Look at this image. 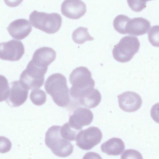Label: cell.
I'll return each mask as SVG.
<instances>
[{"label": "cell", "mask_w": 159, "mask_h": 159, "mask_svg": "<svg viewBox=\"0 0 159 159\" xmlns=\"http://www.w3.org/2000/svg\"><path fill=\"white\" fill-rule=\"evenodd\" d=\"M44 88L58 106L64 107L69 104L70 101V90L66 78L63 75L56 73L50 75L45 82Z\"/></svg>", "instance_id": "cell-1"}, {"label": "cell", "mask_w": 159, "mask_h": 159, "mask_svg": "<svg viewBox=\"0 0 159 159\" xmlns=\"http://www.w3.org/2000/svg\"><path fill=\"white\" fill-rule=\"evenodd\" d=\"M72 86L70 90V96L76 100L82 93L94 88L95 83L90 71L86 67L80 66L73 70L69 76Z\"/></svg>", "instance_id": "cell-2"}, {"label": "cell", "mask_w": 159, "mask_h": 159, "mask_svg": "<svg viewBox=\"0 0 159 159\" xmlns=\"http://www.w3.org/2000/svg\"><path fill=\"white\" fill-rule=\"evenodd\" d=\"M60 126L53 125L49 128L45 134V142L46 146L55 155L66 157L72 154L74 147L69 141L61 136Z\"/></svg>", "instance_id": "cell-3"}, {"label": "cell", "mask_w": 159, "mask_h": 159, "mask_svg": "<svg viewBox=\"0 0 159 159\" xmlns=\"http://www.w3.org/2000/svg\"><path fill=\"white\" fill-rule=\"evenodd\" d=\"M29 20L34 27L48 34L57 32L62 22L61 16L57 13L49 14L36 10L30 14Z\"/></svg>", "instance_id": "cell-4"}, {"label": "cell", "mask_w": 159, "mask_h": 159, "mask_svg": "<svg viewBox=\"0 0 159 159\" xmlns=\"http://www.w3.org/2000/svg\"><path fill=\"white\" fill-rule=\"evenodd\" d=\"M48 67L31 60L21 73L20 81L28 90L39 89L43 84Z\"/></svg>", "instance_id": "cell-5"}, {"label": "cell", "mask_w": 159, "mask_h": 159, "mask_svg": "<svg viewBox=\"0 0 159 159\" xmlns=\"http://www.w3.org/2000/svg\"><path fill=\"white\" fill-rule=\"evenodd\" d=\"M140 46V42L137 37L132 36L124 37L114 46L112 50L113 56L118 62H128L138 52Z\"/></svg>", "instance_id": "cell-6"}, {"label": "cell", "mask_w": 159, "mask_h": 159, "mask_svg": "<svg viewBox=\"0 0 159 159\" xmlns=\"http://www.w3.org/2000/svg\"><path fill=\"white\" fill-rule=\"evenodd\" d=\"M102 136L99 129L91 126L78 133L75 139L76 145L83 150H88L100 143Z\"/></svg>", "instance_id": "cell-7"}, {"label": "cell", "mask_w": 159, "mask_h": 159, "mask_svg": "<svg viewBox=\"0 0 159 159\" xmlns=\"http://www.w3.org/2000/svg\"><path fill=\"white\" fill-rule=\"evenodd\" d=\"M25 53L24 46L20 41L12 39L0 43V59L16 61L19 60Z\"/></svg>", "instance_id": "cell-8"}, {"label": "cell", "mask_w": 159, "mask_h": 159, "mask_svg": "<svg viewBox=\"0 0 159 159\" xmlns=\"http://www.w3.org/2000/svg\"><path fill=\"white\" fill-rule=\"evenodd\" d=\"M10 85L9 94L5 101L11 107L20 106L26 100L29 90L20 81H14Z\"/></svg>", "instance_id": "cell-9"}, {"label": "cell", "mask_w": 159, "mask_h": 159, "mask_svg": "<svg viewBox=\"0 0 159 159\" xmlns=\"http://www.w3.org/2000/svg\"><path fill=\"white\" fill-rule=\"evenodd\" d=\"M93 118V113L90 110L79 107L73 111L69 117L68 123L71 127L80 131L83 126L90 125Z\"/></svg>", "instance_id": "cell-10"}, {"label": "cell", "mask_w": 159, "mask_h": 159, "mask_svg": "<svg viewBox=\"0 0 159 159\" xmlns=\"http://www.w3.org/2000/svg\"><path fill=\"white\" fill-rule=\"evenodd\" d=\"M61 11L68 18L78 19L86 12V5L81 0H65L61 5Z\"/></svg>", "instance_id": "cell-11"}, {"label": "cell", "mask_w": 159, "mask_h": 159, "mask_svg": "<svg viewBox=\"0 0 159 159\" xmlns=\"http://www.w3.org/2000/svg\"><path fill=\"white\" fill-rule=\"evenodd\" d=\"M120 108L125 111L133 112L138 110L141 107L142 100L137 93L127 91L118 96Z\"/></svg>", "instance_id": "cell-12"}, {"label": "cell", "mask_w": 159, "mask_h": 159, "mask_svg": "<svg viewBox=\"0 0 159 159\" xmlns=\"http://www.w3.org/2000/svg\"><path fill=\"white\" fill-rule=\"evenodd\" d=\"M13 38L22 40L27 37L32 31V27L29 21L26 19H19L12 22L7 28Z\"/></svg>", "instance_id": "cell-13"}, {"label": "cell", "mask_w": 159, "mask_h": 159, "mask_svg": "<svg viewBox=\"0 0 159 159\" xmlns=\"http://www.w3.org/2000/svg\"><path fill=\"white\" fill-rule=\"evenodd\" d=\"M150 27V22L143 17L130 19L126 23L123 34L139 36L146 34Z\"/></svg>", "instance_id": "cell-14"}, {"label": "cell", "mask_w": 159, "mask_h": 159, "mask_svg": "<svg viewBox=\"0 0 159 159\" xmlns=\"http://www.w3.org/2000/svg\"><path fill=\"white\" fill-rule=\"evenodd\" d=\"M101 100V95L97 89H90L82 94L78 98L79 103L82 106L89 108L97 107Z\"/></svg>", "instance_id": "cell-15"}, {"label": "cell", "mask_w": 159, "mask_h": 159, "mask_svg": "<svg viewBox=\"0 0 159 159\" xmlns=\"http://www.w3.org/2000/svg\"><path fill=\"white\" fill-rule=\"evenodd\" d=\"M125 148V145L120 138H113L108 139L101 146L102 152L109 155L117 156L120 155Z\"/></svg>", "instance_id": "cell-16"}, {"label": "cell", "mask_w": 159, "mask_h": 159, "mask_svg": "<svg viewBox=\"0 0 159 159\" xmlns=\"http://www.w3.org/2000/svg\"><path fill=\"white\" fill-rule=\"evenodd\" d=\"M72 39L76 43L82 44L87 41L94 39L88 32V29L83 27H80L75 30L72 33Z\"/></svg>", "instance_id": "cell-17"}, {"label": "cell", "mask_w": 159, "mask_h": 159, "mask_svg": "<svg viewBox=\"0 0 159 159\" xmlns=\"http://www.w3.org/2000/svg\"><path fill=\"white\" fill-rule=\"evenodd\" d=\"M80 131L71 127L68 122L60 126V133L61 137L69 141L75 140L77 134Z\"/></svg>", "instance_id": "cell-18"}, {"label": "cell", "mask_w": 159, "mask_h": 159, "mask_svg": "<svg viewBox=\"0 0 159 159\" xmlns=\"http://www.w3.org/2000/svg\"><path fill=\"white\" fill-rule=\"evenodd\" d=\"M30 97L32 102L37 106L44 104L47 98L45 92L39 89H33L30 93Z\"/></svg>", "instance_id": "cell-19"}, {"label": "cell", "mask_w": 159, "mask_h": 159, "mask_svg": "<svg viewBox=\"0 0 159 159\" xmlns=\"http://www.w3.org/2000/svg\"><path fill=\"white\" fill-rule=\"evenodd\" d=\"M130 19L124 15L117 16L113 21V26L115 30L119 33L123 34L126 23Z\"/></svg>", "instance_id": "cell-20"}, {"label": "cell", "mask_w": 159, "mask_h": 159, "mask_svg": "<svg viewBox=\"0 0 159 159\" xmlns=\"http://www.w3.org/2000/svg\"><path fill=\"white\" fill-rule=\"evenodd\" d=\"M10 88L7 78L0 75V102L5 101L9 96Z\"/></svg>", "instance_id": "cell-21"}, {"label": "cell", "mask_w": 159, "mask_h": 159, "mask_svg": "<svg viewBox=\"0 0 159 159\" xmlns=\"http://www.w3.org/2000/svg\"><path fill=\"white\" fill-rule=\"evenodd\" d=\"M12 144L10 140L4 136H0V153H4L11 149Z\"/></svg>", "instance_id": "cell-22"}, {"label": "cell", "mask_w": 159, "mask_h": 159, "mask_svg": "<svg viewBox=\"0 0 159 159\" xmlns=\"http://www.w3.org/2000/svg\"><path fill=\"white\" fill-rule=\"evenodd\" d=\"M121 159H143L141 154L138 151L129 149L125 150L121 156Z\"/></svg>", "instance_id": "cell-23"}, {"label": "cell", "mask_w": 159, "mask_h": 159, "mask_svg": "<svg viewBox=\"0 0 159 159\" xmlns=\"http://www.w3.org/2000/svg\"><path fill=\"white\" fill-rule=\"evenodd\" d=\"M129 6L131 9L135 12L142 11L146 7V4L140 2L138 0H127Z\"/></svg>", "instance_id": "cell-24"}, {"label": "cell", "mask_w": 159, "mask_h": 159, "mask_svg": "<svg viewBox=\"0 0 159 159\" xmlns=\"http://www.w3.org/2000/svg\"><path fill=\"white\" fill-rule=\"evenodd\" d=\"M158 34V25L152 26L148 32V39L152 44L154 38H157V34Z\"/></svg>", "instance_id": "cell-25"}, {"label": "cell", "mask_w": 159, "mask_h": 159, "mask_svg": "<svg viewBox=\"0 0 159 159\" xmlns=\"http://www.w3.org/2000/svg\"><path fill=\"white\" fill-rule=\"evenodd\" d=\"M23 0H4L5 4L11 7H16L20 5Z\"/></svg>", "instance_id": "cell-26"}, {"label": "cell", "mask_w": 159, "mask_h": 159, "mask_svg": "<svg viewBox=\"0 0 159 159\" xmlns=\"http://www.w3.org/2000/svg\"><path fill=\"white\" fill-rule=\"evenodd\" d=\"M141 3L146 4V2L148 1H151L152 0H138Z\"/></svg>", "instance_id": "cell-27"}]
</instances>
